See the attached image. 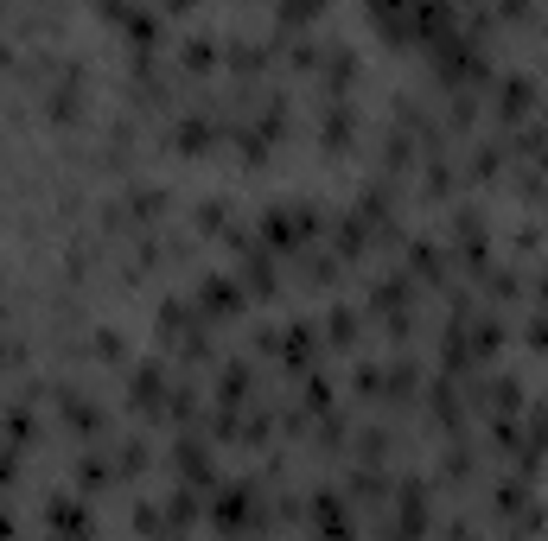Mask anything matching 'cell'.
Returning a JSON list of instances; mask_svg holds the SVG:
<instances>
[{
    "mask_svg": "<svg viewBox=\"0 0 548 541\" xmlns=\"http://www.w3.org/2000/svg\"><path fill=\"white\" fill-rule=\"evenodd\" d=\"M173 459H179V471H185L192 484H211V452H204L198 440H179V446H173Z\"/></svg>",
    "mask_w": 548,
    "mask_h": 541,
    "instance_id": "obj_8",
    "label": "cell"
},
{
    "mask_svg": "<svg viewBox=\"0 0 548 541\" xmlns=\"http://www.w3.org/2000/svg\"><path fill=\"white\" fill-rule=\"evenodd\" d=\"M325 331H332V344H357V319H351V312H332Z\"/></svg>",
    "mask_w": 548,
    "mask_h": 541,
    "instance_id": "obj_21",
    "label": "cell"
},
{
    "mask_svg": "<svg viewBox=\"0 0 548 541\" xmlns=\"http://www.w3.org/2000/svg\"><path fill=\"white\" fill-rule=\"evenodd\" d=\"M338 255H345V261H357V255H364L370 249V230H364V223H357V217H345V223H338Z\"/></svg>",
    "mask_w": 548,
    "mask_h": 541,
    "instance_id": "obj_13",
    "label": "cell"
},
{
    "mask_svg": "<svg viewBox=\"0 0 548 541\" xmlns=\"http://www.w3.org/2000/svg\"><path fill=\"white\" fill-rule=\"evenodd\" d=\"M230 64H236L243 77H255V71L268 64V51H262V45H236V51H230Z\"/></svg>",
    "mask_w": 548,
    "mask_h": 541,
    "instance_id": "obj_18",
    "label": "cell"
},
{
    "mask_svg": "<svg viewBox=\"0 0 548 541\" xmlns=\"http://www.w3.org/2000/svg\"><path fill=\"white\" fill-rule=\"evenodd\" d=\"M427 408H434L440 427H459V395H453V382H434V389H427Z\"/></svg>",
    "mask_w": 548,
    "mask_h": 541,
    "instance_id": "obj_11",
    "label": "cell"
},
{
    "mask_svg": "<svg viewBox=\"0 0 548 541\" xmlns=\"http://www.w3.org/2000/svg\"><path fill=\"white\" fill-rule=\"evenodd\" d=\"M415 382H421V370H415V363H396V370L383 376V389L396 395V401H408V395H415Z\"/></svg>",
    "mask_w": 548,
    "mask_h": 541,
    "instance_id": "obj_17",
    "label": "cell"
},
{
    "mask_svg": "<svg viewBox=\"0 0 548 541\" xmlns=\"http://www.w3.org/2000/svg\"><path fill=\"white\" fill-rule=\"evenodd\" d=\"M447 478H453V484H466V478H472V452H466V446H453V452H447Z\"/></svg>",
    "mask_w": 548,
    "mask_h": 541,
    "instance_id": "obj_20",
    "label": "cell"
},
{
    "mask_svg": "<svg viewBox=\"0 0 548 541\" xmlns=\"http://www.w3.org/2000/svg\"><path fill=\"white\" fill-rule=\"evenodd\" d=\"M173 141L185 147V153H198V147H211V121H198V115H185L179 128H173Z\"/></svg>",
    "mask_w": 548,
    "mask_h": 541,
    "instance_id": "obj_14",
    "label": "cell"
},
{
    "mask_svg": "<svg viewBox=\"0 0 548 541\" xmlns=\"http://www.w3.org/2000/svg\"><path fill=\"white\" fill-rule=\"evenodd\" d=\"M128 389H134V408L160 414V408H166V395H173V376H166L160 363H141V370L128 376Z\"/></svg>",
    "mask_w": 548,
    "mask_h": 541,
    "instance_id": "obj_3",
    "label": "cell"
},
{
    "mask_svg": "<svg viewBox=\"0 0 548 541\" xmlns=\"http://www.w3.org/2000/svg\"><path fill=\"white\" fill-rule=\"evenodd\" d=\"M141 465H147V446L141 440H128L122 452H115V471H141Z\"/></svg>",
    "mask_w": 548,
    "mask_h": 541,
    "instance_id": "obj_22",
    "label": "cell"
},
{
    "mask_svg": "<svg viewBox=\"0 0 548 541\" xmlns=\"http://www.w3.org/2000/svg\"><path fill=\"white\" fill-rule=\"evenodd\" d=\"M306 281H313V287L332 281V261H319V249H313V261H306Z\"/></svg>",
    "mask_w": 548,
    "mask_h": 541,
    "instance_id": "obj_24",
    "label": "cell"
},
{
    "mask_svg": "<svg viewBox=\"0 0 548 541\" xmlns=\"http://www.w3.org/2000/svg\"><path fill=\"white\" fill-rule=\"evenodd\" d=\"M160 211H166V191H160V185L128 191V217H160Z\"/></svg>",
    "mask_w": 548,
    "mask_h": 541,
    "instance_id": "obj_15",
    "label": "cell"
},
{
    "mask_svg": "<svg viewBox=\"0 0 548 541\" xmlns=\"http://www.w3.org/2000/svg\"><path fill=\"white\" fill-rule=\"evenodd\" d=\"M198 306H204V319H236V312H243V287L224 281V274H204Z\"/></svg>",
    "mask_w": 548,
    "mask_h": 541,
    "instance_id": "obj_2",
    "label": "cell"
},
{
    "mask_svg": "<svg viewBox=\"0 0 548 541\" xmlns=\"http://www.w3.org/2000/svg\"><path fill=\"white\" fill-rule=\"evenodd\" d=\"M427 535V484H402L396 497V541H421Z\"/></svg>",
    "mask_w": 548,
    "mask_h": 541,
    "instance_id": "obj_1",
    "label": "cell"
},
{
    "mask_svg": "<svg viewBox=\"0 0 548 541\" xmlns=\"http://www.w3.org/2000/svg\"><path fill=\"white\" fill-rule=\"evenodd\" d=\"M523 338H529V344H548V319H529V325H523Z\"/></svg>",
    "mask_w": 548,
    "mask_h": 541,
    "instance_id": "obj_26",
    "label": "cell"
},
{
    "mask_svg": "<svg viewBox=\"0 0 548 541\" xmlns=\"http://www.w3.org/2000/svg\"><path fill=\"white\" fill-rule=\"evenodd\" d=\"M102 478H109V465H102L96 452H90V459H83V484H102Z\"/></svg>",
    "mask_w": 548,
    "mask_h": 541,
    "instance_id": "obj_25",
    "label": "cell"
},
{
    "mask_svg": "<svg viewBox=\"0 0 548 541\" xmlns=\"http://www.w3.org/2000/svg\"><path fill=\"white\" fill-rule=\"evenodd\" d=\"M408 274L427 287H440L447 281V261H440V242H408Z\"/></svg>",
    "mask_w": 548,
    "mask_h": 541,
    "instance_id": "obj_6",
    "label": "cell"
},
{
    "mask_svg": "<svg viewBox=\"0 0 548 541\" xmlns=\"http://www.w3.org/2000/svg\"><path fill=\"white\" fill-rule=\"evenodd\" d=\"M491 102H498L504 121H523L529 109H536V83H529V77H504L498 90H491Z\"/></svg>",
    "mask_w": 548,
    "mask_h": 541,
    "instance_id": "obj_4",
    "label": "cell"
},
{
    "mask_svg": "<svg viewBox=\"0 0 548 541\" xmlns=\"http://www.w3.org/2000/svg\"><path fill=\"white\" fill-rule=\"evenodd\" d=\"M58 408H64V427H77V433H102V401H96V395L64 389V395H58Z\"/></svg>",
    "mask_w": 548,
    "mask_h": 541,
    "instance_id": "obj_5",
    "label": "cell"
},
{
    "mask_svg": "<svg viewBox=\"0 0 548 541\" xmlns=\"http://www.w3.org/2000/svg\"><path fill=\"white\" fill-rule=\"evenodd\" d=\"M281 351H287V363H294V370H306V363H313V351H319V338H313V331H306V325H287Z\"/></svg>",
    "mask_w": 548,
    "mask_h": 541,
    "instance_id": "obj_10",
    "label": "cell"
},
{
    "mask_svg": "<svg viewBox=\"0 0 548 541\" xmlns=\"http://www.w3.org/2000/svg\"><path fill=\"white\" fill-rule=\"evenodd\" d=\"M51 529H71V535H83V529H90V516H83V503L77 497H51Z\"/></svg>",
    "mask_w": 548,
    "mask_h": 541,
    "instance_id": "obj_9",
    "label": "cell"
},
{
    "mask_svg": "<svg viewBox=\"0 0 548 541\" xmlns=\"http://www.w3.org/2000/svg\"><path fill=\"white\" fill-rule=\"evenodd\" d=\"M185 71H211V39H192V45H185Z\"/></svg>",
    "mask_w": 548,
    "mask_h": 541,
    "instance_id": "obj_23",
    "label": "cell"
},
{
    "mask_svg": "<svg viewBox=\"0 0 548 541\" xmlns=\"http://www.w3.org/2000/svg\"><path fill=\"white\" fill-rule=\"evenodd\" d=\"M211 522H217V529H249V491H243V484H230V491H217V510H211Z\"/></svg>",
    "mask_w": 548,
    "mask_h": 541,
    "instance_id": "obj_7",
    "label": "cell"
},
{
    "mask_svg": "<svg viewBox=\"0 0 548 541\" xmlns=\"http://www.w3.org/2000/svg\"><path fill=\"white\" fill-rule=\"evenodd\" d=\"M498 160H504V147H498V141H485V147H472L466 172H472V179H491V172H498Z\"/></svg>",
    "mask_w": 548,
    "mask_h": 541,
    "instance_id": "obj_16",
    "label": "cell"
},
{
    "mask_svg": "<svg viewBox=\"0 0 548 541\" xmlns=\"http://www.w3.org/2000/svg\"><path fill=\"white\" fill-rule=\"evenodd\" d=\"M357 452H364V465H376V459H383V452H389V433L364 427V433H357Z\"/></svg>",
    "mask_w": 548,
    "mask_h": 541,
    "instance_id": "obj_19",
    "label": "cell"
},
{
    "mask_svg": "<svg viewBox=\"0 0 548 541\" xmlns=\"http://www.w3.org/2000/svg\"><path fill=\"white\" fill-rule=\"evenodd\" d=\"M77 109H83V83H77V71H71V77L58 83V90H51V115H58V121H71Z\"/></svg>",
    "mask_w": 548,
    "mask_h": 541,
    "instance_id": "obj_12",
    "label": "cell"
},
{
    "mask_svg": "<svg viewBox=\"0 0 548 541\" xmlns=\"http://www.w3.org/2000/svg\"><path fill=\"white\" fill-rule=\"evenodd\" d=\"M0 541H7V516H0Z\"/></svg>",
    "mask_w": 548,
    "mask_h": 541,
    "instance_id": "obj_27",
    "label": "cell"
}]
</instances>
